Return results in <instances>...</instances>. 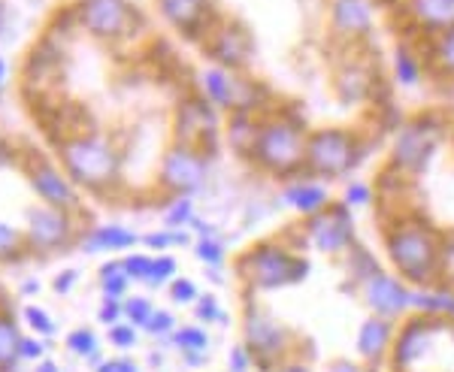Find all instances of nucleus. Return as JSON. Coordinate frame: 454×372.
Segmentation results:
<instances>
[{"label": "nucleus", "mask_w": 454, "mask_h": 372, "mask_svg": "<svg viewBox=\"0 0 454 372\" xmlns=\"http://www.w3.org/2000/svg\"><path fill=\"white\" fill-rule=\"evenodd\" d=\"M382 248L387 267L412 288L439 284L449 275L451 239L442 228L419 213H397L382 224Z\"/></svg>", "instance_id": "f257e3e1"}, {"label": "nucleus", "mask_w": 454, "mask_h": 372, "mask_svg": "<svg viewBox=\"0 0 454 372\" xmlns=\"http://www.w3.org/2000/svg\"><path fill=\"white\" fill-rule=\"evenodd\" d=\"M309 124L291 106H273L261 115L258 140L248 164L270 179H291L303 173L306 164V140H309Z\"/></svg>", "instance_id": "f03ea898"}, {"label": "nucleus", "mask_w": 454, "mask_h": 372, "mask_svg": "<svg viewBox=\"0 0 454 372\" xmlns=\"http://www.w3.org/2000/svg\"><path fill=\"white\" fill-rule=\"evenodd\" d=\"M312 273V264L300 248L279 239L252 243L237 258V279L248 294H270V291L300 284Z\"/></svg>", "instance_id": "7ed1b4c3"}, {"label": "nucleus", "mask_w": 454, "mask_h": 372, "mask_svg": "<svg viewBox=\"0 0 454 372\" xmlns=\"http://www.w3.org/2000/svg\"><path fill=\"white\" fill-rule=\"evenodd\" d=\"M451 136V121L442 112H419L406 119L397 128L387 149V167L385 173L397 176L403 182H412L427 173L434 164L436 151L442 149Z\"/></svg>", "instance_id": "20e7f679"}, {"label": "nucleus", "mask_w": 454, "mask_h": 372, "mask_svg": "<svg viewBox=\"0 0 454 372\" xmlns=\"http://www.w3.org/2000/svg\"><path fill=\"white\" fill-rule=\"evenodd\" d=\"M61 164L73 185L106 194L121 179V158L115 145L100 134H76L61 143Z\"/></svg>", "instance_id": "39448f33"}, {"label": "nucleus", "mask_w": 454, "mask_h": 372, "mask_svg": "<svg viewBox=\"0 0 454 372\" xmlns=\"http://www.w3.org/2000/svg\"><path fill=\"white\" fill-rule=\"evenodd\" d=\"M367 136L357 128H312L306 140L303 173L325 182L348 179L367 158Z\"/></svg>", "instance_id": "423d86ee"}, {"label": "nucleus", "mask_w": 454, "mask_h": 372, "mask_svg": "<svg viewBox=\"0 0 454 372\" xmlns=\"http://www.w3.org/2000/svg\"><path fill=\"white\" fill-rule=\"evenodd\" d=\"M297 233V248L300 252H318L325 258H346V252L357 243V228H355V213L342 200H333L331 206H325L321 213L309 218H300L294 224Z\"/></svg>", "instance_id": "0eeeda50"}, {"label": "nucleus", "mask_w": 454, "mask_h": 372, "mask_svg": "<svg viewBox=\"0 0 454 372\" xmlns=\"http://www.w3.org/2000/svg\"><path fill=\"white\" fill-rule=\"evenodd\" d=\"M243 342L258 360V372L270 369L279 360H288V357H300V342L291 333V327H285L273 312L252 300L246 303L243 312Z\"/></svg>", "instance_id": "6e6552de"}, {"label": "nucleus", "mask_w": 454, "mask_h": 372, "mask_svg": "<svg viewBox=\"0 0 454 372\" xmlns=\"http://www.w3.org/2000/svg\"><path fill=\"white\" fill-rule=\"evenodd\" d=\"M442 333H449V321L415 315V312L397 321V337H394L391 357H387V369L391 372L419 369V363L434 352L436 337H442Z\"/></svg>", "instance_id": "1a4fd4ad"}, {"label": "nucleus", "mask_w": 454, "mask_h": 372, "mask_svg": "<svg viewBox=\"0 0 454 372\" xmlns=\"http://www.w3.org/2000/svg\"><path fill=\"white\" fill-rule=\"evenodd\" d=\"M379 89H382V73H379V64L367 55V46L342 49L340 61L333 67L336 97L348 106H364L376 100Z\"/></svg>", "instance_id": "9d476101"}, {"label": "nucleus", "mask_w": 454, "mask_h": 372, "mask_svg": "<svg viewBox=\"0 0 454 372\" xmlns=\"http://www.w3.org/2000/svg\"><path fill=\"white\" fill-rule=\"evenodd\" d=\"M209 179V155L197 145L188 143H176L164 151L160 158V170H158V188H164L167 194H188L194 197L207 185Z\"/></svg>", "instance_id": "9b49d317"}, {"label": "nucleus", "mask_w": 454, "mask_h": 372, "mask_svg": "<svg viewBox=\"0 0 454 372\" xmlns=\"http://www.w3.org/2000/svg\"><path fill=\"white\" fill-rule=\"evenodd\" d=\"M79 25L91 36L106 43H121L140 31L143 16H137L130 0H79Z\"/></svg>", "instance_id": "f8f14e48"}, {"label": "nucleus", "mask_w": 454, "mask_h": 372, "mask_svg": "<svg viewBox=\"0 0 454 372\" xmlns=\"http://www.w3.org/2000/svg\"><path fill=\"white\" fill-rule=\"evenodd\" d=\"M357 294H361V303L367 306L370 315H382L391 321L412 315V284L400 279L394 269L379 267L376 273L357 284Z\"/></svg>", "instance_id": "ddd939ff"}, {"label": "nucleus", "mask_w": 454, "mask_h": 372, "mask_svg": "<svg viewBox=\"0 0 454 372\" xmlns=\"http://www.w3.org/2000/svg\"><path fill=\"white\" fill-rule=\"evenodd\" d=\"M327 27L342 49L367 46L376 34V4L372 0H327Z\"/></svg>", "instance_id": "4468645a"}, {"label": "nucleus", "mask_w": 454, "mask_h": 372, "mask_svg": "<svg viewBox=\"0 0 454 372\" xmlns=\"http://www.w3.org/2000/svg\"><path fill=\"white\" fill-rule=\"evenodd\" d=\"M209 61L227 70H248L254 58V36L239 21H215V27L203 36Z\"/></svg>", "instance_id": "2eb2a0df"}, {"label": "nucleus", "mask_w": 454, "mask_h": 372, "mask_svg": "<svg viewBox=\"0 0 454 372\" xmlns=\"http://www.w3.org/2000/svg\"><path fill=\"white\" fill-rule=\"evenodd\" d=\"M173 130H176V143H188V145H197L209 155L215 151V140H218V109L209 104L207 97H188L182 100L179 109H176V121H173Z\"/></svg>", "instance_id": "dca6fc26"}, {"label": "nucleus", "mask_w": 454, "mask_h": 372, "mask_svg": "<svg viewBox=\"0 0 454 372\" xmlns=\"http://www.w3.org/2000/svg\"><path fill=\"white\" fill-rule=\"evenodd\" d=\"M73 213H64V209H52V206H36L27 209V248L34 254H55L61 252L64 245H70L73 239Z\"/></svg>", "instance_id": "f3484780"}, {"label": "nucleus", "mask_w": 454, "mask_h": 372, "mask_svg": "<svg viewBox=\"0 0 454 372\" xmlns=\"http://www.w3.org/2000/svg\"><path fill=\"white\" fill-rule=\"evenodd\" d=\"M158 10L170 27L188 40H200L215 27V4L212 0H158Z\"/></svg>", "instance_id": "a211bd4d"}, {"label": "nucleus", "mask_w": 454, "mask_h": 372, "mask_svg": "<svg viewBox=\"0 0 454 372\" xmlns=\"http://www.w3.org/2000/svg\"><path fill=\"white\" fill-rule=\"evenodd\" d=\"M279 200H282V206L291 209L294 215L309 218V215L321 213V209L333 203L331 182L315 179V176H309V173H297V176L282 182Z\"/></svg>", "instance_id": "6ab92c4d"}, {"label": "nucleus", "mask_w": 454, "mask_h": 372, "mask_svg": "<svg viewBox=\"0 0 454 372\" xmlns=\"http://www.w3.org/2000/svg\"><path fill=\"white\" fill-rule=\"evenodd\" d=\"M394 337H397V321L382 315H367L355 333V352L364 363L382 369L387 367V357H391Z\"/></svg>", "instance_id": "aec40b11"}, {"label": "nucleus", "mask_w": 454, "mask_h": 372, "mask_svg": "<svg viewBox=\"0 0 454 372\" xmlns=\"http://www.w3.org/2000/svg\"><path fill=\"white\" fill-rule=\"evenodd\" d=\"M415 40L454 27V0H397Z\"/></svg>", "instance_id": "412c9836"}, {"label": "nucleus", "mask_w": 454, "mask_h": 372, "mask_svg": "<svg viewBox=\"0 0 454 372\" xmlns=\"http://www.w3.org/2000/svg\"><path fill=\"white\" fill-rule=\"evenodd\" d=\"M27 182H31V188L40 194V200L46 203V206L64 209V213H76V209L82 206L76 194V185H73L58 167L46 164V160H40V164H34L31 170H27Z\"/></svg>", "instance_id": "4be33fe9"}, {"label": "nucleus", "mask_w": 454, "mask_h": 372, "mask_svg": "<svg viewBox=\"0 0 454 372\" xmlns=\"http://www.w3.org/2000/svg\"><path fill=\"white\" fill-rule=\"evenodd\" d=\"M237 82H239V70H227V67H218V64H209V67L200 73V94L218 109V112L231 115L233 104H237Z\"/></svg>", "instance_id": "5701e85b"}, {"label": "nucleus", "mask_w": 454, "mask_h": 372, "mask_svg": "<svg viewBox=\"0 0 454 372\" xmlns=\"http://www.w3.org/2000/svg\"><path fill=\"white\" fill-rule=\"evenodd\" d=\"M419 46L424 52V61H427V73L436 82L454 79V27L427 36V40H419Z\"/></svg>", "instance_id": "b1692460"}, {"label": "nucleus", "mask_w": 454, "mask_h": 372, "mask_svg": "<svg viewBox=\"0 0 454 372\" xmlns=\"http://www.w3.org/2000/svg\"><path fill=\"white\" fill-rule=\"evenodd\" d=\"M412 312L439 321H454V288L445 282L412 288Z\"/></svg>", "instance_id": "393cba45"}, {"label": "nucleus", "mask_w": 454, "mask_h": 372, "mask_svg": "<svg viewBox=\"0 0 454 372\" xmlns=\"http://www.w3.org/2000/svg\"><path fill=\"white\" fill-rule=\"evenodd\" d=\"M391 73L403 89H419V85L424 82V76H430L427 61H424V52L419 46H412V43H397V46H394Z\"/></svg>", "instance_id": "a878e982"}, {"label": "nucleus", "mask_w": 454, "mask_h": 372, "mask_svg": "<svg viewBox=\"0 0 454 372\" xmlns=\"http://www.w3.org/2000/svg\"><path fill=\"white\" fill-rule=\"evenodd\" d=\"M137 243H140V236L130 228H124V224H100V228L88 230L82 236V252H128Z\"/></svg>", "instance_id": "bb28decb"}, {"label": "nucleus", "mask_w": 454, "mask_h": 372, "mask_svg": "<svg viewBox=\"0 0 454 372\" xmlns=\"http://www.w3.org/2000/svg\"><path fill=\"white\" fill-rule=\"evenodd\" d=\"M258 128H261V115H248V112H231V119L224 124V140L233 149V155L243 158L246 164L252 160L254 140H258Z\"/></svg>", "instance_id": "cd10ccee"}, {"label": "nucleus", "mask_w": 454, "mask_h": 372, "mask_svg": "<svg viewBox=\"0 0 454 372\" xmlns=\"http://www.w3.org/2000/svg\"><path fill=\"white\" fill-rule=\"evenodd\" d=\"M21 333L10 312H0V372H12L21 360Z\"/></svg>", "instance_id": "c85d7f7f"}, {"label": "nucleus", "mask_w": 454, "mask_h": 372, "mask_svg": "<svg viewBox=\"0 0 454 372\" xmlns=\"http://www.w3.org/2000/svg\"><path fill=\"white\" fill-rule=\"evenodd\" d=\"M379 267H382L379 264V258L361 243V239H357V243L346 252V273H348V282L355 284V291H357V284L367 279V275L376 273Z\"/></svg>", "instance_id": "c756f323"}, {"label": "nucleus", "mask_w": 454, "mask_h": 372, "mask_svg": "<svg viewBox=\"0 0 454 372\" xmlns=\"http://www.w3.org/2000/svg\"><path fill=\"white\" fill-rule=\"evenodd\" d=\"M98 279H100V291H104L106 300H124L130 291V275L124 273L121 260H106L104 267L98 269Z\"/></svg>", "instance_id": "7c9ffc66"}, {"label": "nucleus", "mask_w": 454, "mask_h": 372, "mask_svg": "<svg viewBox=\"0 0 454 372\" xmlns=\"http://www.w3.org/2000/svg\"><path fill=\"white\" fill-rule=\"evenodd\" d=\"M67 352H73L76 357H85V360H91V367H98L104 357H100V342H98V333L91 330V327H79V330H70L67 333Z\"/></svg>", "instance_id": "2f4dec72"}, {"label": "nucleus", "mask_w": 454, "mask_h": 372, "mask_svg": "<svg viewBox=\"0 0 454 372\" xmlns=\"http://www.w3.org/2000/svg\"><path fill=\"white\" fill-rule=\"evenodd\" d=\"M194 197L188 194H176L167 200V209H164V228H173V230H188V224L194 221Z\"/></svg>", "instance_id": "473e14b6"}, {"label": "nucleus", "mask_w": 454, "mask_h": 372, "mask_svg": "<svg viewBox=\"0 0 454 372\" xmlns=\"http://www.w3.org/2000/svg\"><path fill=\"white\" fill-rule=\"evenodd\" d=\"M179 352H209V333L203 330V324H182L173 330V337L167 339Z\"/></svg>", "instance_id": "72a5a7b5"}, {"label": "nucleus", "mask_w": 454, "mask_h": 372, "mask_svg": "<svg viewBox=\"0 0 454 372\" xmlns=\"http://www.w3.org/2000/svg\"><path fill=\"white\" fill-rule=\"evenodd\" d=\"M140 243L149 248V252H170V248H188V243H194L192 230H173V228H164V230H155V233H145Z\"/></svg>", "instance_id": "f704fd0d"}, {"label": "nucleus", "mask_w": 454, "mask_h": 372, "mask_svg": "<svg viewBox=\"0 0 454 372\" xmlns=\"http://www.w3.org/2000/svg\"><path fill=\"white\" fill-rule=\"evenodd\" d=\"M27 252H31V248H27L25 233H19L16 228L0 221V264H16Z\"/></svg>", "instance_id": "c9c22d12"}, {"label": "nucleus", "mask_w": 454, "mask_h": 372, "mask_svg": "<svg viewBox=\"0 0 454 372\" xmlns=\"http://www.w3.org/2000/svg\"><path fill=\"white\" fill-rule=\"evenodd\" d=\"M176 264L173 254L160 252V254H152V269H149V279H145V288H164V284H170L176 279Z\"/></svg>", "instance_id": "e433bc0d"}, {"label": "nucleus", "mask_w": 454, "mask_h": 372, "mask_svg": "<svg viewBox=\"0 0 454 372\" xmlns=\"http://www.w3.org/2000/svg\"><path fill=\"white\" fill-rule=\"evenodd\" d=\"M194 254L203 267H222L227 264V248L222 243V236H207V239H194Z\"/></svg>", "instance_id": "4c0bfd02"}, {"label": "nucleus", "mask_w": 454, "mask_h": 372, "mask_svg": "<svg viewBox=\"0 0 454 372\" xmlns=\"http://www.w3.org/2000/svg\"><path fill=\"white\" fill-rule=\"evenodd\" d=\"M194 315H197L200 324H222V327L231 324V318H227V312L222 309V303H218L215 294H200V297H197Z\"/></svg>", "instance_id": "58836bf2"}, {"label": "nucleus", "mask_w": 454, "mask_h": 372, "mask_svg": "<svg viewBox=\"0 0 454 372\" xmlns=\"http://www.w3.org/2000/svg\"><path fill=\"white\" fill-rule=\"evenodd\" d=\"M176 315L170 309H158L155 306V312H152V318L145 321V327H143V333L145 337H152V339H160V342H167L173 337V330H176Z\"/></svg>", "instance_id": "ea45409f"}, {"label": "nucleus", "mask_w": 454, "mask_h": 372, "mask_svg": "<svg viewBox=\"0 0 454 372\" xmlns=\"http://www.w3.org/2000/svg\"><path fill=\"white\" fill-rule=\"evenodd\" d=\"M152 312H155V303L149 300V297H140V294H134V297H124V321H130L134 327H145V321L152 318Z\"/></svg>", "instance_id": "a19ab883"}, {"label": "nucleus", "mask_w": 454, "mask_h": 372, "mask_svg": "<svg viewBox=\"0 0 454 372\" xmlns=\"http://www.w3.org/2000/svg\"><path fill=\"white\" fill-rule=\"evenodd\" d=\"M342 203L355 213V209H367L376 203V191H372V185L367 182H348L346 191H342Z\"/></svg>", "instance_id": "79ce46f5"}, {"label": "nucleus", "mask_w": 454, "mask_h": 372, "mask_svg": "<svg viewBox=\"0 0 454 372\" xmlns=\"http://www.w3.org/2000/svg\"><path fill=\"white\" fill-rule=\"evenodd\" d=\"M167 294H170V300L176 306H194L197 297H200V288H197L194 279H182V275H176V279L167 284Z\"/></svg>", "instance_id": "37998d69"}, {"label": "nucleus", "mask_w": 454, "mask_h": 372, "mask_svg": "<svg viewBox=\"0 0 454 372\" xmlns=\"http://www.w3.org/2000/svg\"><path fill=\"white\" fill-rule=\"evenodd\" d=\"M21 315H25V324L31 327L36 337H52V333H55L52 315H49L46 309H40V306H25V309H21Z\"/></svg>", "instance_id": "c03bdc74"}, {"label": "nucleus", "mask_w": 454, "mask_h": 372, "mask_svg": "<svg viewBox=\"0 0 454 372\" xmlns=\"http://www.w3.org/2000/svg\"><path fill=\"white\" fill-rule=\"evenodd\" d=\"M227 372H258V360L248 352L246 342H237V345L227 352Z\"/></svg>", "instance_id": "a18cd8bd"}, {"label": "nucleus", "mask_w": 454, "mask_h": 372, "mask_svg": "<svg viewBox=\"0 0 454 372\" xmlns=\"http://www.w3.org/2000/svg\"><path fill=\"white\" fill-rule=\"evenodd\" d=\"M121 264H124V273L130 275V282L145 284V279H149V269H152V254H145V252H130L128 258L121 260Z\"/></svg>", "instance_id": "49530a36"}, {"label": "nucleus", "mask_w": 454, "mask_h": 372, "mask_svg": "<svg viewBox=\"0 0 454 372\" xmlns=\"http://www.w3.org/2000/svg\"><path fill=\"white\" fill-rule=\"evenodd\" d=\"M137 330H140V327H134L130 321L121 318L119 324L109 327V345L121 348V352H130V348L137 345Z\"/></svg>", "instance_id": "de8ad7c7"}, {"label": "nucleus", "mask_w": 454, "mask_h": 372, "mask_svg": "<svg viewBox=\"0 0 454 372\" xmlns=\"http://www.w3.org/2000/svg\"><path fill=\"white\" fill-rule=\"evenodd\" d=\"M98 318H100V324H106V327L119 324V321L124 318V300H106L104 297V306H100Z\"/></svg>", "instance_id": "09e8293b"}, {"label": "nucleus", "mask_w": 454, "mask_h": 372, "mask_svg": "<svg viewBox=\"0 0 454 372\" xmlns=\"http://www.w3.org/2000/svg\"><path fill=\"white\" fill-rule=\"evenodd\" d=\"M325 372H382L376 367H370V363H364L361 357L357 360H348V357H340V360H331L327 363Z\"/></svg>", "instance_id": "8fccbe9b"}, {"label": "nucleus", "mask_w": 454, "mask_h": 372, "mask_svg": "<svg viewBox=\"0 0 454 372\" xmlns=\"http://www.w3.org/2000/svg\"><path fill=\"white\" fill-rule=\"evenodd\" d=\"M263 372H312V367L303 360V357H288V360L273 363V367L263 369Z\"/></svg>", "instance_id": "3c124183"}, {"label": "nucleus", "mask_w": 454, "mask_h": 372, "mask_svg": "<svg viewBox=\"0 0 454 372\" xmlns=\"http://www.w3.org/2000/svg\"><path fill=\"white\" fill-rule=\"evenodd\" d=\"M21 360H40L43 357V339H31V337H21V348H19Z\"/></svg>", "instance_id": "603ef678"}, {"label": "nucleus", "mask_w": 454, "mask_h": 372, "mask_svg": "<svg viewBox=\"0 0 454 372\" xmlns=\"http://www.w3.org/2000/svg\"><path fill=\"white\" fill-rule=\"evenodd\" d=\"M76 279H79L76 269H64V273H58V275H55V282H52L55 294H70L73 284H76Z\"/></svg>", "instance_id": "864d4df0"}, {"label": "nucleus", "mask_w": 454, "mask_h": 372, "mask_svg": "<svg viewBox=\"0 0 454 372\" xmlns=\"http://www.w3.org/2000/svg\"><path fill=\"white\" fill-rule=\"evenodd\" d=\"M182 360H185V367L200 369L207 363V352H182Z\"/></svg>", "instance_id": "5fc2aeb1"}, {"label": "nucleus", "mask_w": 454, "mask_h": 372, "mask_svg": "<svg viewBox=\"0 0 454 372\" xmlns=\"http://www.w3.org/2000/svg\"><path fill=\"white\" fill-rule=\"evenodd\" d=\"M115 372H140V367H137L130 357H119V367H115Z\"/></svg>", "instance_id": "6e6d98bb"}, {"label": "nucleus", "mask_w": 454, "mask_h": 372, "mask_svg": "<svg viewBox=\"0 0 454 372\" xmlns=\"http://www.w3.org/2000/svg\"><path fill=\"white\" fill-rule=\"evenodd\" d=\"M436 85H439V91L449 97V104L454 106V79H445V82H436Z\"/></svg>", "instance_id": "4d7b16f0"}, {"label": "nucleus", "mask_w": 454, "mask_h": 372, "mask_svg": "<svg viewBox=\"0 0 454 372\" xmlns=\"http://www.w3.org/2000/svg\"><path fill=\"white\" fill-rule=\"evenodd\" d=\"M36 291H40V282H36V279L21 282V294H27V297H31V294H36Z\"/></svg>", "instance_id": "13d9d810"}, {"label": "nucleus", "mask_w": 454, "mask_h": 372, "mask_svg": "<svg viewBox=\"0 0 454 372\" xmlns=\"http://www.w3.org/2000/svg\"><path fill=\"white\" fill-rule=\"evenodd\" d=\"M115 367H119V360H100L98 372H115Z\"/></svg>", "instance_id": "bf43d9fd"}, {"label": "nucleus", "mask_w": 454, "mask_h": 372, "mask_svg": "<svg viewBox=\"0 0 454 372\" xmlns=\"http://www.w3.org/2000/svg\"><path fill=\"white\" fill-rule=\"evenodd\" d=\"M36 372H61V369H58L52 360H43L40 367H36Z\"/></svg>", "instance_id": "052dcab7"}, {"label": "nucleus", "mask_w": 454, "mask_h": 372, "mask_svg": "<svg viewBox=\"0 0 454 372\" xmlns=\"http://www.w3.org/2000/svg\"><path fill=\"white\" fill-rule=\"evenodd\" d=\"M149 363H152V367H160V363H164V357L155 352V354H149Z\"/></svg>", "instance_id": "680f3d73"}, {"label": "nucleus", "mask_w": 454, "mask_h": 372, "mask_svg": "<svg viewBox=\"0 0 454 372\" xmlns=\"http://www.w3.org/2000/svg\"><path fill=\"white\" fill-rule=\"evenodd\" d=\"M4 79H6V61L0 58V85H4Z\"/></svg>", "instance_id": "e2e57ef3"}, {"label": "nucleus", "mask_w": 454, "mask_h": 372, "mask_svg": "<svg viewBox=\"0 0 454 372\" xmlns=\"http://www.w3.org/2000/svg\"><path fill=\"white\" fill-rule=\"evenodd\" d=\"M4 12H6L4 10V0H0V31H4Z\"/></svg>", "instance_id": "0e129e2a"}, {"label": "nucleus", "mask_w": 454, "mask_h": 372, "mask_svg": "<svg viewBox=\"0 0 454 372\" xmlns=\"http://www.w3.org/2000/svg\"><path fill=\"white\" fill-rule=\"evenodd\" d=\"M449 337H451V342H454V321H449Z\"/></svg>", "instance_id": "69168bd1"}, {"label": "nucleus", "mask_w": 454, "mask_h": 372, "mask_svg": "<svg viewBox=\"0 0 454 372\" xmlns=\"http://www.w3.org/2000/svg\"><path fill=\"white\" fill-rule=\"evenodd\" d=\"M449 140H451V155H454V124H451V136H449Z\"/></svg>", "instance_id": "338daca9"}, {"label": "nucleus", "mask_w": 454, "mask_h": 372, "mask_svg": "<svg viewBox=\"0 0 454 372\" xmlns=\"http://www.w3.org/2000/svg\"><path fill=\"white\" fill-rule=\"evenodd\" d=\"M409 372H436V369H409Z\"/></svg>", "instance_id": "774afa93"}]
</instances>
